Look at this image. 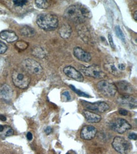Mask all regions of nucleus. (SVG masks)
<instances>
[{
	"label": "nucleus",
	"mask_w": 137,
	"mask_h": 154,
	"mask_svg": "<svg viewBox=\"0 0 137 154\" xmlns=\"http://www.w3.org/2000/svg\"><path fill=\"white\" fill-rule=\"evenodd\" d=\"M118 86H116L117 88H119L122 92L126 93H132L133 92V88L131 85L128 82L126 81H121L118 83Z\"/></svg>",
	"instance_id": "nucleus-20"
},
{
	"label": "nucleus",
	"mask_w": 137,
	"mask_h": 154,
	"mask_svg": "<svg viewBox=\"0 0 137 154\" xmlns=\"http://www.w3.org/2000/svg\"><path fill=\"white\" fill-rule=\"evenodd\" d=\"M125 68H126L125 64H124L123 63H120V64H118V69L119 70H121V71L125 70Z\"/></svg>",
	"instance_id": "nucleus-34"
},
{
	"label": "nucleus",
	"mask_w": 137,
	"mask_h": 154,
	"mask_svg": "<svg viewBox=\"0 0 137 154\" xmlns=\"http://www.w3.org/2000/svg\"><path fill=\"white\" fill-rule=\"evenodd\" d=\"M32 138H33V136H32V134L30 132H28L27 134V140H29V141H31V140H32Z\"/></svg>",
	"instance_id": "nucleus-35"
},
{
	"label": "nucleus",
	"mask_w": 137,
	"mask_h": 154,
	"mask_svg": "<svg viewBox=\"0 0 137 154\" xmlns=\"http://www.w3.org/2000/svg\"><path fill=\"white\" fill-rule=\"evenodd\" d=\"M8 49V47L6 44L0 40V54L5 53Z\"/></svg>",
	"instance_id": "nucleus-28"
},
{
	"label": "nucleus",
	"mask_w": 137,
	"mask_h": 154,
	"mask_svg": "<svg viewBox=\"0 0 137 154\" xmlns=\"http://www.w3.org/2000/svg\"><path fill=\"white\" fill-rule=\"evenodd\" d=\"M64 16L71 22L81 24L90 18L92 14L89 9L85 6L76 4L71 5L66 9L64 13Z\"/></svg>",
	"instance_id": "nucleus-1"
},
{
	"label": "nucleus",
	"mask_w": 137,
	"mask_h": 154,
	"mask_svg": "<svg viewBox=\"0 0 137 154\" xmlns=\"http://www.w3.org/2000/svg\"><path fill=\"white\" fill-rule=\"evenodd\" d=\"M108 40H109V44H110V46H111L112 48L114 49L115 46H114V41H113L112 37L111 34H108Z\"/></svg>",
	"instance_id": "nucleus-30"
},
{
	"label": "nucleus",
	"mask_w": 137,
	"mask_h": 154,
	"mask_svg": "<svg viewBox=\"0 0 137 154\" xmlns=\"http://www.w3.org/2000/svg\"><path fill=\"white\" fill-rule=\"evenodd\" d=\"M51 132H52V128H51L50 126H48V127H47L45 129V133L47 135H49Z\"/></svg>",
	"instance_id": "nucleus-36"
},
{
	"label": "nucleus",
	"mask_w": 137,
	"mask_h": 154,
	"mask_svg": "<svg viewBox=\"0 0 137 154\" xmlns=\"http://www.w3.org/2000/svg\"><path fill=\"white\" fill-rule=\"evenodd\" d=\"M112 146L116 152L120 154H128L132 149L131 143L121 136H116L112 141Z\"/></svg>",
	"instance_id": "nucleus-5"
},
{
	"label": "nucleus",
	"mask_w": 137,
	"mask_h": 154,
	"mask_svg": "<svg viewBox=\"0 0 137 154\" xmlns=\"http://www.w3.org/2000/svg\"><path fill=\"white\" fill-rule=\"evenodd\" d=\"M81 71L87 77L94 78H101L105 77V73L100 66L97 65H92L90 66L84 67L80 69Z\"/></svg>",
	"instance_id": "nucleus-9"
},
{
	"label": "nucleus",
	"mask_w": 137,
	"mask_h": 154,
	"mask_svg": "<svg viewBox=\"0 0 137 154\" xmlns=\"http://www.w3.org/2000/svg\"><path fill=\"white\" fill-rule=\"evenodd\" d=\"M114 30H115L116 36H117L119 38L123 41V42H125V37L124 34H123L122 31V30L120 28V27L118 25L116 26Z\"/></svg>",
	"instance_id": "nucleus-23"
},
{
	"label": "nucleus",
	"mask_w": 137,
	"mask_h": 154,
	"mask_svg": "<svg viewBox=\"0 0 137 154\" xmlns=\"http://www.w3.org/2000/svg\"><path fill=\"white\" fill-rule=\"evenodd\" d=\"M4 129H5V126L0 125V132H3L4 131Z\"/></svg>",
	"instance_id": "nucleus-38"
},
{
	"label": "nucleus",
	"mask_w": 137,
	"mask_h": 154,
	"mask_svg": "<svg viewBox=\"0 0 137 154\" xmlns=\"http://www.w3.org/2000/svg\"><path fill=\"white\" fill-rule=\"evenodd\" d=\"M77 29L78 34L83 40L87 43L90 42L92 40V36L87 27L84 25L80 24L79 26L77 27Z\"/></svg>",
	"instance_id": "nucleus-14"
},
{
	"label": "nucleus",
	"mask_w": 137,
	"mask_h": 154,
	"mask_svg": "<svg viewBox=\"0 0 137 154\" xmlns=\"http://www.w3.org/2000/svg\"><path fill=\"white\" fill-rule=\"evenodd\" d=\"M118 112H119V114H121L122 116H127L128 114V111L126 110L125 109H123V108L119 109L118 110Z\"/></svg>",
	"instance_id": "nucleus-32"
},
{
	"label": "nucleus",
	"mask_w": 137,
	"mask_h": 154,
	"mask_svg": "<svg viewBox=\"0 0 137 154\" xmlns=\"http://www.w3.org/2000/svg\"><path fill=\"white\" fill-rule=\"evenodd\" d=\"M97 133V129L93 126L86 125L82 128L80 133V136L82 139L90 140L93 139Z\"/></svg>",
	"instance_id": "nucleus-10"
},
{
	"label": "nucleus",
	"mask_w": 137,
	"mask_h": 154,
	"mask_svg": "<svg viewBox=\"0 0 137 154\" xmlns=\"http://www.w3.org/2000/svg\"><path fill=\"white\" fill-rule=\"evenodd\" d=\"M16 46H17L18 48L23 50V49H27V47L29 46V44L25 42H23V41H20V42H17Z\"/></svg>",
	"instance_id": "nucleus-27"
},
{
	"label": "nucleus",
	"mask_w": 137,
	"mask_h": 154,
	"mask_svg": "<svg viewBox=\"0 0 137 154\" xmlns=\"http://www.w3.org/2000/svg\"><path fill=\"white\" fill-rule=\"evenodd\" d=\"M66 154H70V153H66Z\"/></svg>",
	"instance_id": "nucleus-40"
},
{
	"label": "nucleus",
	"mask_w": 137,
	"mask_h": 154,
	"mask_svg": "<svg viewBox=\"0 0 137 154\" xmlns=\"http://www.w3.org/2000/svg\"><path fill=\"white\" fill-rule=\"evenodd\" d=\"M98 90L104 96L110 97L116 95L118 91V88L116 84L106 80H101L99 81L97 84Z\"/></svg>",
	"instance_id": "nucleus-4"
},
{
	"label": "nucleus",
	"mask_w": 137,
	"mask_h": 154,
	"mask_svg": "<svg viewBox=\"0 0 137 154\" xmlns=\"http://www.w3.org/2000/svg\"><path fill=\"white\" fill-rule=\"evenodd\" d=\"M63 72L67 77L77 80L78 81H84V77L82 74L77 71L74 67L68 66L63 68Z\"/></svg>",
	"instance_id": "nucleus-11"
},
{
	"label": "nucleus",
	"mask_w": 137,
	"mask_h": 154,
	"mask_svg": "<svg viewBox=\"0 0 137 154\" xmlns=\"http://www.w3.org/2000/svg\"><path fill=\"white\" fill-rule=\"evenodd\" d=\"M105 68L109 71V72H111L113 75H116L118 74V70L114 64H106Z\"/></svg>",
	"instance_id": "nucleus-24"
},
{
	"label": "nucleus",
	"mask_w": 137,
	"mask_h": 154,
	"mask_svg": "<svg viewBox=\"0 0 137 154\" xmlns=\"http://www.w3.org/2000/svg\"><path fill=\"white\" fill-rule=\"evenodd\" d=\"M6 131L5 133V136H12L13 135V130L12 128L9 127V126H6Z\"/></svg>",
	"instance_id": "nucleus-29"
},
{
	"label": "nucleus",
	"mask_w": 137,
	"mask_h": 154,
	"mask_svg": "<svg viewBox=\"0 0 137 154\" xmlns=\"http://www.w3.org/2000/svg\"><path fill=\"white\" fill-rule=\"evenodd\" d=\"M0 37L9 43L15 42L18 39L16 34L14 32L10 31V30H3L0 33Z\"/></svg>",
	"instance_id": "nucleus-15"
},
{
	"label": "nucleus",
	"mask_w": 137,
	"mask_h": 154,
	"mask_svg": "<svg viewBox=\"0 0 137 154\" xmlns=\"http://www.w3.org/2000/svg\"><path fill=\"white\" fill-rule=\"evenodd\" d=\"M83 114L86 119L87 121L89 123H99L101 121V116L97 114L94 113L89 111H84Z\"/></svg>",
	"instance_id": "nucleus-17"
},
{
	"label": "nucleus",
	"mask_w": 137,
	"mask_h": 154,
	"mask_svg": "<svg viewBox=\"0 0 137 154\" xmlns=\"http://www.w3.org/2000/svg\"><path fill=\"white\" fill-rule=\"evenodd\" d=\"M70 87L71 88V90H72L73 91H74V92H75V93L77 94L78 95H79V96L84 97H90L88 94H87L86 93H85V92H82V91L80 90L77 89V88H75V87L73 86V85H70Z\"/></svg>",
	"instance_id": "nucleus-25"
},
{
	"label": "nucleus",
	"mask_w": 137,
	"mask_h": 154,
	"mask_svg": "<svg viewBox=\"0 0 137 154\" xmlns=\"http://www.w3.org/2000/svg\"><path fill=\"white\" fill-rule=\"evenodd\" d=\"M12 81L15 86L20 89H25L29 87L31 78L29 74L23 69H15L12 73Z\"/></svg>",
	"instance_id": "nucleus-3"
},
{
	"label": "nucleus",
	"mask_w": 137,
	"mask_h": 154,
	"mask_svg": "<svg viewBox=\"0 0 137 154\" xmlns=\"http://www.w3.org/2000/svg\"><path fill=\"white\" fill-rule=\"evenodd\" d=\"M22 66L26 72L32 75H39L43 72L42 67L39 63L32 59H26L22 62Z\"/></svg>",
	"instance_id": "nucleus-6"
},
{
	"label": "nucleus",
	"mask_w": 137,
	"mask_h": 154,
	"mask_svg": "<svg viewBox=\"0 0 137 154\" xmlns=\"http://www.w3.org/2000/svg\"><path fill=\"white\" fill-rule=\"evenodd\" d=\"M37 24L41 29L46 31H51L55 30L59 23L58 16L50 13H43L37 16Z\"/></svg>",
	"instance_id": "nucleus-2"
},
{
	"label": "nucleus",
	"mask_w": 137,
	"mask_h": 154,
	"mask_svg": "<svg viewBox=\"0 0 137 154\" xmlns=\"http://www.w3.org/2000/svg\"><path fill=\"white\" fill-rule=\"evenodd\" d=\"M32 54L35 57L39 58V59H43L46 56L47 52L43 47L37 46L34 47L32 49Z\"/></svg>",
	"instance_id": "nucleus-19"
},
{
	"label": "nucleus",
	"mask_w": 137,
	"mask_h": 154,
	"mask_svg": "<svg viewBox=\"0 0 137 154\" xmlns=\"http://www.w3.org/2000/svg\"><path fill=\"white\" fill-rule=\"evenodd\" d=\"M35 3L37 7L41 9H46L49 7L51 5L50 1H46V0H36L35 1Z\"/></svg>",
	"instance_id": "nucleus-22"
},
{
	"label": "nucleus",
	"mask_w": 137,
	"mask_h": 154,
	"mask_svg": "<svg viewBox=\"0 0 137 154\" xmlns=\"http://www.w3.org/2000/svg\"><path fill=\"white\" fill-rule=\"evenodd\" d=\"M134 18H135V21H137V12H136V11L135 12Z\"/></svg>",
	"instance_id": "nucleus-39"
},
{
	"label": "nucleus",
	"mask_w": 137,
	"mask_h": 154,
	"mask_svg": "<svg viewBox=\"0 0 137 154\" xmlns=\"http://www.w3.org/2000/svg\"><path fill=\"white\" fill-rule=\"evenodd\" d=\"M82 105H84L87 109L93 111H96L99 112H104L109 110V107L108 104L105 102H90L85 101H81Z\"/></svg>",
	"instance_id": "nucleus-8"
},
{
	"label": "nucleus",
	"mask_w": 137,
	"mask_h": 154,
	"mask_svg": "<svg viewBox=\"0 0 137 154\" xmlns=\"http://www.w3.org/2000/svg\"><path fill=\"white\" fill-rule=\"evenodd\" d=\"M118 102L120 104L125 105L130 109L136 107V99L131 95H125L118 98Z\"/></svg>",
	"instance_id": "nucleus-12"
},
{
	"label": "nucleus",
	"mask_w": 137,
	"mask_h": 154,
	"mask_svg": "<svg viewBox=\"0 0 137 154\" xmlns=\"http://www.w3.org/2000/svg\"><path fill=\"white\" fill-rule=\"evenodd\" d=\"M59 33L60 36L63 39H68L69 38L72 33V29L70 25L63 24L60 28Z\"/></svg>",
	"instance_id": "nucleus-18"
},
{
	"label": "nucleus",
	"mask_w": 137,
	"mask_h": 154,
	"mask_svg": "<svg viewBox=\"0 0 137 154\" xmlns=\"http://www.w3.org/2000/svg\"><path fill=\"white\" fill-rule=\"evenodd\" d=\"M13 90L7 84H3L0 86V97L8 100L12 97Z\"/></svg>",
	"instance_id": "nucleus-16"
},
{
	"label": "nucleus",
	"mask_w": 137,
	"mask_h": 154,
	"mask_svg": "<svg viewBox=\"0 0 137 154\" xmlns=\"http://www.w3.org/2000/svg\"><path fill=\"white\" fill-rule=\"evenodd\" d=\"M20 33H21L22 35L23 36L31 37L36 34V30L33 28H32V27L29 26H25L22 27L21 30H20Z\"/></svg>",
	"instance_id": "nucleus-21"
},
{
	"label": "nucleus",
	"mask_w": 137,
	"mask_h": 154,
	"mask_svg": "<svg viewBox=\"0 0 137 154\" xmlns=\"http://www.w3.org/2000/svg\"><path fill=\"white\" fill-rule=\"evenodd\" d=\"M128 138H129V139H131V140H136V138H137V135H136V133H130V134H129V136H128Z\"/></svg>",
	"instance_id": "nucleus-33"
},
{
	"label": "nucleus",
	"mask_w": 137,
	"mask_h": 154,
	"mask_svg": "<svg viewBox=\"0 0 137 154\" xmlns=\"http://www.w3.org/2000/svg\"><path fill=\"white\" fill-rule=\"evenodd\" d=\"M111 128L119 134H123L128 130L132 128L129 123L122 118H116L110 123Z\"/></svg>",
	"instance_id": "nucleus-7"
},
{
	"label": "nucleus",
	"mask_w": 137,
	"mask_h": 154,
	"mask_svg": "<svg viewBox=\"0 0 137 154\" xmlns=\"http://www.w3.org/2000/svg\"><path fill=\"white\" fill-rule=\"evenodd\" d=\"M13 4H14L15 6L22 7V6L26 5L28 1H25V0H13Z\"/></svg>",
	"instance_id": "nucleus-26"
},
{
	"label": "nucleus",
	"mask_w": 137,
	"mask_h": 154,
	"mask_svg": "<svg viewBox=\"0 0 137 154\" xmlns=\"http://www.w3.org/2000/svg\"><path fill=\"white\" fill-rule=\"evenodd\" d=\"M62 95L64 97V99H66V101H68L70 100L71 97H70V95L69 92H68V91H64V92H63V94H62Z\"/></svg>",
	"instance_id": "nucleus-31"
},
{
	"label": "nucleus",
	"mask_w": 137,
	"mask_h": 154,
	"mask_svg": "<svg viewBox=\"0 0 137 154\" xmlns=\"http://www.w3.org/2000/svg\"><path fill=\"white\" fill-rule=\"evenodd\" d=\"M0 120H1L3 121H5L6 120V118L5 117V116L0 114Z\"/></svg>",
	"instance_id": "nucleus-37"
},
{
	"label": "nucleus",
	"mask_w": 137,
	"mask_h": 154,
	"mask_svg": "<svg viewBox=\"0 0 137 154\" xmlns=\"http://www.w3.org/2000/svg\"><path fill=\"white\" fill-rule=\"evenodd\" d=\"M73 54L77 59L81 61H83V62H90L92 59L90 53L78 47L74 48Z\"/></svg>",
	"instance_id": "nucleus-13"
}]
</instances>
